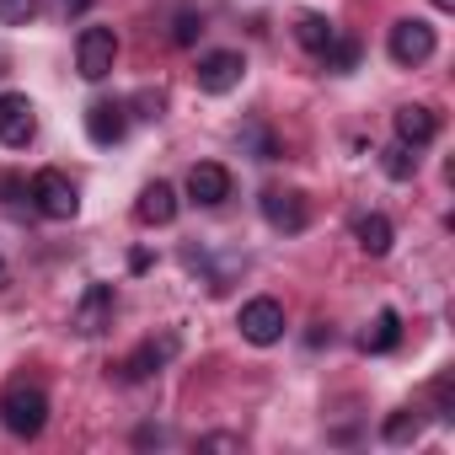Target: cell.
Masks as SVG:
<instances>
[{
	"mask_svg": "<svg viewBox=\"0 0 455 455\" xmlns=\"http://www.w3.org/2000/svg\"><path fill=\"white\" fill-rule=\"evenodd\" d=\"M391 124H396V140H402V145H412V150H418V145H428V140L439 134V118H434L428 108H418V102H412V108H396V118H391Z\"/></svg>",
	"mask_w": 455,
	"mask_h": 455,
	"instance_id": "14",
	"label": "cell"
},
{
	"mask_svg": "<svg viewBox=\"0 0 455 455\" xmlns=\"http://www.w3.org/2000/svg\"><path fill=\"white\" fill-rule=\"evenodd\" d=\"M231 172H225L220 161H198L193 172H188V198L193 204H204V209H214V204H225V198H231Z\"/></svg>",
	"mask_w": 455,
	"mask_h": 455,
	"instance_id": "12",
	"label": "cell"
},
{
	"mask_svg": "<svg viewBox=\"0 0 455 455\" xmlns=\"http://www.w3.org/2000/svg\"><path fill=\"white\" fill-rule=\"evenodd\" d=\"M129 134V102H92L86 108V140L92 145H118Z\"/></svg>",
	"mask_w": 455,
	"mask_h": 455,
	"instance_id": "10",
	"label": "cell"
},
{
	"mask_svg": "<svg viewBox=\"0 0 455 455\" xmlns=\"http://www.w3.org/2000/svg\"><path fill=\"white\" fill-rule=\"evenodd\" d=\"M242 338L247 343H258V348H268V343H279L284 338V306L274 300V295H258V300H247L242 306Z\"/></svg>",
	"mask_w": 455,
	"mask_h": 455,
	"instance_id": "7",
	"label": "cell"
},
{
	"mask_svg": "<svg viewBox=\"0 0 455 455\" xmlns=\"http://www.w3.org/2000/svg\"><path fill=\"white\" fill-rule=\"evenodd\" d=\"M423 434V412L418 407H396L386 423H380V439L386 444H407V439H418Z\"/></svg>",
	"mask_w": 455,
	"mask_h": 455,
	"instance_id": "18",
	"label": "cell"
},
{
	"mask_svg": "<svg viewBox=\"0 0 455 455\" xmlns=\"http://www.w3.org/2000/svg\"><path fill=\"white\" fill-rule=\"evenodd\" d=\"M428 6H434V12H455V0H428Z\"/></svg>",
	"mask_w": 455,
	"mask_h": 455,
	"instance_id": "27",
	"label": "cell"
},
{
	"mask_svg": "<svg viewBox=\"0 0 455 455\" xmlns=\"http://www.w3.org/2000/svg\"><path fill=\"white\" fill-rule=\"evenodd\" d=\"M354 242H359L370 258H386L391 242H396V231H391V220H386V214H359V220H354Z\"/></svg>",
	"mask_w": 455,
	"mask_h": 455,
	"instance_id": "15",
	"label": "cell"
},
{
	"mask_svg": "<svg viewBox=\"0 0 455 455\" xmlns=\"http://www.w3.org/2000/svg\"><path fill=\"white\" fill-rule=\"evenodd\" d=\"M391 60L402 65V70H418V65H428L434 60V49H439V38H434V28L428 22H418V17H402L396 28H391Z\"/></svg>",
	"mask_w": 455,
	"mask_h": 455,
	"instance_id": "4",
	"label": "cell"
},
{
	"mask_svg": "<svg viewBox=\"0 0 455 455\" xmlns=\"http://www.w3.org/2000/svg\"><path fill=\"white\" fill-rule=\"evenodd\" d=\"M359 38H332L327 49H322V65L332 70V76H348V70H359Z\"/></svg>",
	"mask_w": 455,
	"mask_h": 455,
	"instance_id": "19",
	"label": "cell"
},
{
	"mask_svg": "<svg viewBox=\"0 0 455 455\" xmlns=\"http://www.w3.org/2000/svg\"><path fill=\"white\" fill-rule=\"evenodd\" d=\"M33 209L44 214V220H76L81 214V193H76V182L65 177V172H54V166H44L38 177H33Z\"/></svg>",
	"mask_w": 455,
	"mask_h": 455,
	"instance_id": "2",
	"label": "cell"
},
{
	"mask_svg": "<svg viewBox=\"0 0 455 455\" xmlns=\"http://www.w3.org/2000/svg\"><path fill=\"white\" fill-rule=\"evenodd\" d=\"M198 450H242V439H236V434H204Z\"/></svg>",
	"mask_w": 455,
	"mask_h": 455,
	"instance_id": "24",
	"label": "cell"
},
{
	"mask_svg": "<svg viewBox=\"0 0 455 455\" xmlns=\"http://www.w3.org/2000/svg\"><path fill=\"white\" fill-rule=\"evenodd\" d=\"M76 65L86 81H108L113 65H118V33L113 28H81L76 38Z\"/></svg>",
	"mask_w": 455,
	"mask_h": 455,
	"instance_id": "5",
	"label": "cell"
},
{
	"mask_svg": "<svg viewBox=\"0 0 455 455\" xmlns=\"http://www.w3.org/2000/svg\"><path fill=\"white\" fill-rule=\"evenodd\" d=\"M198 33H204V12L182 6V12L172 17V44H177V49H193V44H198Z\"/></svg>",
	"mask_w": 455,
	"mask_h": 455,
	"instance_id": "21",
	"label": "cell"
},
{
	"mask_svg": "<svg viewBox=\"0 0 455 455\" xmlns=\"http://www.w3.org/2000/svg\"><path fill=\"white\" fill-rule=\"evenodd\" d=\"M0 423H6V434H17V439H38L44 423H49L44 386H28V380L6 386V391H0Z\"/></svg>",
	"mask_w": 455,
	"mask_h": 455,
	"instance_id": "1",
	"label": "cell"
},
{
	"mask_svg": "<svg viewBox=\"0 0 455 455\" xmlns=\"http://www.w3.org/2000/svg\"><path fill=\"white\" fill-rule=\"evenodd\" d=\"M258 209H263V220L274 225L279 236H300L306 225H311V204H306V193H295V188H268V193L258 198Z\"/></svg>",
	"mask_w": 455,
	"mask_h": 455,
	"instance_id": "3",
	"label": "cell"
},
{
	"mask_svg": "<svg viewBox=\"0 0 455 455\" xmlns=\"http://www.w3.org/2000/svg\"><path fill=\"white\" fill-rule=\"evenodd\" d=\"M22 193H28L22 177H0V198H6V204H22Z\"/></svg>",
	"mask_w": 455,
	"mask_h": 455,
	"instance_id": "25",
	"label": "cell"
},
{
	"mask_svg": "<svg viewBox=\"0 0 455 455\" xmlns=\"http://www.w3.org/2000/svg\"><path fill=\"white\" fill-rule=\"evenodd\" d=\"M129 108H140V118H161V108H166V97L145 86V92H134V102H129Z\"/></svg>",
	"mask_w": 455,
	"mask_h": 455,
	"instance_id": "23",
	"label": "cell"
},
{
	"mask_svg": "<svg viewBox=\"0 0 455 455\" xmlns=\"http://www.w3.org/2000/svg\"><path fill=\"white\" fill-rule=\"evenodd\" d=\"M38 134V108L22 92H0V145L6 150H28Z\"/></svg>",
	"mask_w": 455,
	"mask_h": 455,
	"instance_id": "6",
	"label": "cell"
},
{
	"mask_svg": "<svg viewBox=\"0 0 455 455\" xmlns=\"http://www.w3.org/2000/svg\"><path fill=\"white\" fill-rule=\"evenodd\" d=\"M113 311H118L113 284H86V295H81V306H76V332H86V338L108 332V327H113Z\"/></svg>",
	"mask_w": 455,
	"mask_h": 455,
	"instance_id": "11",
	"label": "cell"
},
{
	"mask_svg": "<svg viewBox=\"0 0 455 455\" xmlns=\"http://www.w3.org/2000/svg\"><path fill=\"white\" fill-rule=\"evenodd\" d=\"M134 220H140V225H172V220H177V188H172V182H150V188H140V198H134Z\"/></svg>",
	"mask_w": 455,
	"mask_h": 455,
	"instance_id": "13",
	"label": "cell"
},
{
	"mask_svg": "<svg viewBox=\"0 0 455 455\" xmlns=\"http://www.w3.org/2000/svg\"><path fill=\"white\" fill-rule=\"evenodd\" d=\"M177 348H182V338L177 332H161V338H145L129 359H124V380H150V375H161L172 359H177Z\"/></svg>",
	"mask_w": 455,
	"mask_h": 455,
	"instance_id": "9",
	"label": "cell"
},
{
	"mask_svg": "<svg viewBox=\"0 0 455 455\" xmlns=\"http://www.w3.org/2000/svg\"><path fill=\"white\" fill-rule=\"evenodd\" d=\"M359 343H364V354H391V348L402 343V316H396V311H380Z\"/></svg>",
	"mask_w": 455,
	"mask_h": 455,
	"instance_id": "17",
	"label": "cell"
},
{
	"mask_svg": "<svg viewBox=\"0 0 455 455\" xmlns=\"http://www.w3.org/2000/svg\"><path fill=\"white\" fill-rule=\"evenodd\" d=\"M65 12H70V17H81V12H92V0H65Z\"/></svg>",
	"mask_w": 455,
	"mask_h": 455,
	"instance_id": "26",
	"label": "cell"
},
{
	"mask_svg": "<svg viewBox=\"0 0 455 455\" xmlns=\"http://www.w3.org/2000/svg\"><path fill=\"white\" fill-rule=\"evenodd\" d=\"M38 17V0H0V28H28Z\"/></svg>",
	"mask_w": 455,
	"mask_h": 455,
	"instance_id": "22",
	"label": "cell"
},
{
	"mask_svg": "<svg viewBox=\"0 0 455 455\" xmlns=\"http://www.w3.org/2000/svg\"><path fill=\"white\" fill-rule=\"evenodd\" d=\"M242 76H247V60H242L236 49H214V54H204V60H198V92H209V97L236 92V86H242Z\"/></svg>",
	"mask_w": 455,
	"mask_h": 455,
	"instance_id": "8",
	"label": "cell"
},
{
	"mask_svg": "<svg viewBox=\"0 0 455 455\" xmlns=\"http://www.w3.org/2000/svg\"><path fill=\"white\" fill-rule=\"evenodd\" d=\"M380 172H386L391 182H407V177L418 172V156H412V145H402V140H396V145H386V150H380Z\"/></svg>",
	"mask_w": 455,
	"mask_h": 455,
	"instance_id": "20",
	"label": "cell"
},
{
	"mask_svg": "<svg viewBox=\"0 0 455 455\" xmlns=\"http://www.w3.org/2000/svg\"><path fill=\"white\" fill-rule=\"evenodd\" d=\"M332 38H338V28H332V22H327L322 12H300V22H295V44H300V49L322 54V49H327Z\"/></svg>",
	"mask_w": 455,
	"mask_h": 455,
	"instance_id": "16",
	"label": "cell"
},
{
	"mask_svg": "<svg viewBox=\"0 0 455 455\" xmlns=\"http://www.w3.org/2000/svg\"><path fill=\"white\" fill-rule=\"evenodd\" d=\"M6 284H12V268H6V263H0V290H6Z\"/></svg>",
	"mask_w": 455,
	"mask_h": 455,
	"instance_id": "28",
	"label": "cell"
}]
</instances>
